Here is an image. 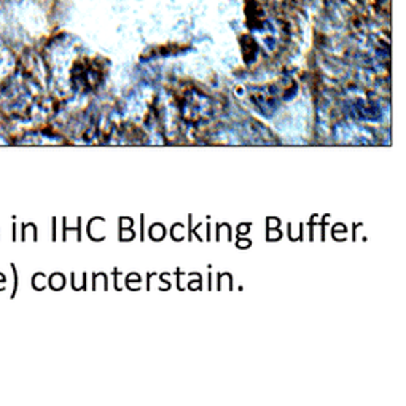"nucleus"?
Wrapping results in <instances>:
<instances>
[{"label": "nucleus", "instance_id": "1", "mask_svg": "<svg viewBox=\"0 0 406 406\" xmlns=\"http://www.w3.org/2000/svg\"><path fill=\"white\" fill-rule=\"evenodd\" d=\"M10 2H13V3H15V2H19V0H10Z\"/></svg>", "mask_w": 406, "mask_h": 406}]
</instances>
